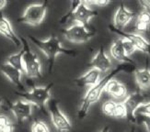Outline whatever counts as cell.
<instances>
[{
  "mask_svg": "<svg viewBox=\"0 0 150 132\" xmlns=\"http://www.w3.org/2000/svg\"><path fill=\"white\" fill-rule=\"evenodd\" d=\"M125 70H126V66L120 65L118 67H116L115 69L110 71L109 74H107L103 78H100V82L97 84L88 88L86 95H85V96L82 99L80 107L77 112V117H79L80 119H83V118L86 117L91 105L96 103L97 101H99V99L100 98L102 93L104 92V88H105L108 82L110 80H112V79H113V77L117 74H119L120 72L125 71Z\"/></svg>",
  "mask_w": 150,
  "mask_h": 132,
  "instance_id": "6da1fadb",
  "label": "cell"
},
{
  "mask_svg": "<svg viewBox=\"0 0 150 132\" xmlns=\"http://www.w3.org/2000/svg\"><path fill=\"white\" fill-rule=\"evenodd\" d=\"M30 39L36 47L42 51V53L48 58L51 67H53L56 57L59 54H66L69 56H74L75 51L73 50H68L62 46L59 39L55 36H51L46 39H40L33 36H30Z\"/></svg>",
  "mask_w": 150,
  "mask_h": 132,
  "instance_id": "7a4b0ae2",
  "label": "cell"
},
{
  "mask_svg": "<svg viewBox=\"0 0 150 132\" xmlns=\"http://www.w3.org/2000/svg\"><path fill=\"white\" fill-rule=\"evenodd\" d=\"M70 10L64 15L60 23H66L68 20L76 21L78 24L88 26L89 21L97 15V11L88 6L85 1H73L71 2Z\"/></svg>",
  "mask_w": 150,
  "mask_h": 132,
  "instance_id": "3957f363",
  "label": "cell"
},
{
  "mask_svg": "<svg viewBox=\"0 0 150 132\" xmlns=\"http://www.w3.org/2000/svg\"><path fill=\"white\" fill-rule=\"evenodd\" d=\"M21 39L23 53L24 74L30 78H38L42 76V64L35 52L31 51L28 41L24 38Z\"/></svg>",
  "mask_w": 150,
  "mask_h": 132,
  "instance_id": "277c9868",
  "label": "cell"
},
{
  "mask_svg": "<svg viewBox=\"0 0 150 132\" xmlns=\"http://www.w3.org/2000/svg\"><path fill=\"white\" fill-rule=\"evenodd\" d=\"M53 87V84L45 85V86H35L30 91L21 93L22 98L26 101L32 103L36 107L45 109V107L51 99V90Z\"/></svg>",
  "mask_w": 150,
  "mask_h": 132,
  "instance_id": "5b68a950",
  "label": "cell"
},
{
  "mask_svg": "<svg viewBox=\"0 0 150 132\" xmlns=\"http://www.w3.org/2000/svg\"><path fill=\"white\" fill-rule=\"evenodd\" d=\"M47 8L48 2L31 4L25 9L22 16L18 18V21L30 26L40 25L45 18Z\"/></svg>",
  "mask_w": 150,
  "mask_h": 132,
  "instance_id": "8992f818",
  "label": "cell"
},
{
  "mask_svg": "<svg viewBox=\"0 0 150 132\" xmlns=\"http://www.w3.org/2000/svg\"><path fill=\"white\" fill-rule=\"evenodd\" d=\"M63 35L68 41L73 43H86L95 35V31L88 26L76 23L63 31Z\"/></svg>",
  "mask_w": 150,
  "mask_h": 132,
  "instance_id": "52a82bcc",
  "label": "cell"
},
{
  "mask_svg": "<svg viewBox=\"0 0 150 132\" xmlns=\"http://www.w3.org/2000/svg\"><path fill=\"white\" fill-rule=\"evenodd\" d=\"M48 109L51 119L54 126L59 132H68L72 128V125L67 115L61 110L58 102L55 99H50L48 102Z\"/></svg>",
  "mask_w": 150,
  "mask_h": 132,
  "instance_id": "ba28073f",
  "label": "cell"
},
{
  "mask_svg": "<svg viewBox=\"0 0 150 132\" xmlns=\"http://www.w3.org/2000/svg\"><path fill=\"white\" fill-rule=\"evenodd\" d=\"M110 29L112 31L116 33L117 35H119L121 38H125V39H129V41L134 45V47L136 48L137 51H140L142 52H144V53L150 55V42L142 35L138 34V33L125 32L123 30L117 29L116 28L113 27V26H110Z\"/></svg>",
  "mask_w": 150,
  "mask_h": 132,
  "instance_id": "9c48e42d",
  "label": "cell"
},
{
  "mask_svg": "<svg viewBox=\"0 0 150 132\" xmlns=\"http://www.w3.org/2000/svg\"><path fill=\"white\" fill-rule=\"evenodd\" d=\"M146 97L140 92H134L127 95L125 100L122 101L123 105L127 111V118L131 122H135L136 110L138 109L140 105L145 103Z\"/></svg>",
  "mask_w": 150,
  "mask_h": 132,
  "instance_id": "30bf717a",
  "label": "cell"
},
{
  "mask_svg": "<svg viewBox=\"0 0 150 132\" xmlns=\"http://www.w3.org/2000/svg\"><path fill=\"white\" fill-rule=\"evenodd\" d=\"M33 107L34 105L32 103L26 101L24 99H21L13 103L10 108L18 121H24L31 117Z\"/></svg>",
  "mask_w": 150,
  "mask_h": 132,
  "instance_id": "8fae6325",
  "label": "cell"
},
{
  "mask_svg": "<svg viewBox=\"0 0 150 132\" xmlns=\"http://www.w3.org/2000/svg\"><path fill=\"white\" fill-rule=\"evenodd\" d=\"M135 13L128 9L125 4H120L117 8L114 18H113V27L117 29L122 30L126 26L132 21V19L134 18Z\"/></svg>",
  "mask_w": 150,
  "mask_h": 132,
  "instance_id": "7c38bea8",
  "label": "cell"
},
{
  "mask_svg": "<svg viewBox=\"0 0 150 132\" xmlns=\"http://www.w3.org/2000/svg\"><path fill=\"white\" fill-rule=\"evenodd\" d=\"M0 34L9 39L16 47L22 48L21 39L16 34L10 21L3 15L2 12H0Z\"/></svg>",
  "mask_w": 150,
  "mask_h": 132,
  "instance_id": "4fadbf2b",
  "label": "cell"
},
{
  "mask_svg": "<svg viewBox=\"0 0 150 132\" xmlns=\"http://www.w3.org/2000/svg\"><path fill=\"white\" fill-rule=\"evenodd\" d=\"M89 66L91 68L97 69L100 72H107L112 69V63L104 49L101 47L94 55V57L91 59Z\"/></svg>",
  "mask_w": 150,
  "mask_h": 132,
  "instance_id": "5bb4252c",
  "label": "cell"
},
{
  "mask_svg": "<svg viewBox=\"0 0 150 132\" xmlns=\"http://www.w3.org/2000/svg\"><path fill=\"white\" fill-rule=\"evenodd\" d=\"M0 71H1L2 74L8 79L9 82L13 84L15 86L18 88H22V82H21V78H22V74L23 72H21L19 70L16 69L15 67H13L8 63H3L0 67Z\"/></svg>",
  "mask_w": 150,
  "mask_h": 132,
  "instance_id": "9a60e30c",
  "label": "cell"
},
{
  "mask_svg": "<svg viewBox=\"0 0 150 132\" xmlns=\"http://www.w3.org/2000/svg\"><path fill=\"white\" fill-rule=\"evenodd\" d=\"M104 92L115 99H122L127 96V88L125 84L118 80L112 79L106 84Z\"/></svg>",
  "mask_w": 150,
  "mask_h": 132,
  "instance_id": "2e32d148",
  "label": "cell"
},
{
  "mask_svg": "<svg viewBox=\"0 0 150 132\" xmlns=\"http://www.w3.org/2000/svg\"><path fill=\"white\" fill-rule=\"evenodd\" d=\"M101 72L97 69L91 68L88 72H85L80 77L76 79V84L78 86H93L97 84L100 80Z\"/></svg>",
  "mask_w": 150,
  "mask_h": 132,
  "instance_id": "e0dca14e",
  "label": "cell"
},
{
  "mask_svg": "<svg viewBox=\"0 0 150 132\" xmlns=\"http://www.w3.org/2000/svg\"><path fill=\"white\" fill-rule=\"evenodd\" d=\"M110 55H112V58L115 59L116 61L122 62V63H128L131 65L134 64V62L132 59L125 54V50H123L122 43H121V39H118L117 41H115L112 43V45L110 46Z\"/></svg>",
  "mask_w": 150,
  "mask_h": 132,
  "instance_id": "ac0fdd59",
  "label": "cell"
},
{
  "mask_svg": "<svg viewBox=\"0 0 150 132\" xmlns=\"http://www.w3.org/2000/svg\"><path fill=\"white\" fill-rule=\"evenodd\" d=\"M136 84L142 91L150 90V70L148 68L139 69L134 72Z\"/></svg>",
  "mask_w": 150,
  "mask_h": 132,
  "instance_id": "d6986e66",
  "label": "cell"
},
{
  "mask_svg": "<svg viewBox=\"0 0 150 132\" xmlns=\"http://www.w3.org/2000/svg\"><path fill=\"white\" fill-rule=\"evenodd\" d=\"M150 28V12L143 9L137 16L135 29L139 32H146Z\"/></svg>",
  "mask_w": 150,
  "mask_h": 132,
  "instance_id": "ffe728a7",
  "label": "cell"
},
{
  "mask_svg": "<svg viewBox=\"0 0 150 132\" xmlns=\"http://www.w3.org/2000/svg\"><path fill=\"white\" fill-rule=\"evenodd\" d=\"M23 53L24 51L21 49L18 52L14 54H11L8 60H6V63L10 64L13 67H15L16 69L19 70L24 74V64H23Z\"/></svg>",
  "mask_w": 150,
  "mask_h": 132,
  "instance_id": "44dd1931",
  "label": "cell"
},
{
  "mask_svg": "<svg viewBox=\"0 0 150 132\" xmlns=\"http://www.w3.org/2000/svg\"><path fill=\"white\" fill-rule=\"evenodd\" d=\"M14 126L9 117L6 115H0V132H13Z\"/></svg>",
  "mask_w": 150,
  "mask_h": 132,
  "instance_id": "7402d4cb",
  "label": "cell"
},
{
  "mask_svg": "<svg viewBox=\"0 0 150 132\" xmlns=\"http://www.w3.org/2000/svg\"><path fill=\"white\" fill-rule=\"evenodd\" d=\"M117 102L113 101V100H107L102 104L101 107V110L102 113L104 115H106L108 117H113V113L115 110V107H116Z\"/></svg>",
  "mask_w": 150,
  "mask_h": 132,
  "instance_id": "603a6c76",
  "label": "cell"
},
{
  "mask_svg": "<svg viewBox=\"0 0 150 132\" xmlns=\"http://www.w3.org/2000/svg\"><path fill=\"white\" fill-rule=\"evenodd\" d=\"M120 39H121V43H122V48H123V50H125V54L128 57H130L132 54H134L136 51H137L136 48L134 47V45L130 41L129 39H125V38H120Z\"/></svg>",
  "mask_w": 150,
  "mask_h": 132,
  "instance_id": "cb8c5ba5",
  "label": "cell"
},
{
  "mask_svg": "<svg viewBox=\"0 0 150 132\" xmlns=\"http://www.w3.org/2000/svg\"><path fill=\"white\" fill-rule=\"evenodd\" d=\"M115 118H127V111L122 102H119L116 104L115 110L113 113V117Z\"/></svg>",
  "mask_w": 150,
  "mask_h": 132,
  "instance_id": "d4e9b609",
  "label": "cell"
},
{
  "mask_svg": "<svg viewBox=\"0 0 150 132\" xmlns=\"http://www.w3.org/2000/svg\"><path fill=\"white\" fill-rule=\"evenodd\" d=\"M31 132H50L46 123L42 120H35L31 126Z\"/></svg>",
  "mask_w": 150,
  "mask_h": 132,
  "instance_id": "484cf974",
  "label": "cell"
},
{
  "mask_svg": "<svg viewBox=\"0 0 150 132\" xmlns=\"http://www.w3.org/2000/svg\"><path fill=\"white\" fill-rule=\"evenodd\" d=\"M136 114L144 117H150V102L143 103L136 110Z\"/></svg>",
  "mask_w": 150,
  "mask_h": 132,
  "instance_id": "4316f807",
  "label": "cell"
},
{
  "mask_svg": "<svg viewBox=\"0 0 150 132\" xmlns=\"http://www.w3.org/2000/svg\"><path fill=\"white\" fill-rule=\"evenodd\" d=\"M85 2H86V4L88 6H90V8H91V6H99V8H103V6L110 4V1H85Z\"/></svg>",
  "mask_w": 150,
  "mask_h": 132,
  "instance_id": "83f0119b",
  "label": "cell"
},
{
  "mask_svg": "<svg viewBox=\"0 0 150 132\" xmlns=\"http://www.w3.org/2000/svg\"><path fill=\"white\" fill-rule=\"evenodd\" d=\"M139 4H140V6H142V8H143V9L147 10V11L150 10V0H145V1H140Z\"/></svg>",
  "mask_w": 150,
  "mask_h": 132,
  "instance_id": "f1b7e54d",
  "label": "cell"
},
{
  "mask_svg": "<svg viewBox=\"0 0 150 132\" xmlns=\"http://www.w3.org/2000/svg\"><path fill=\"white\" fill-rule=\"evenodd\" d=\"M146 118L144 119V124L147 129L148 132H150V117H145Z\"/></svg>",
  "mask_w": 150,
  "mask_h": 132,
  "instance_id": "f546056e",
  "label": "cell"
},
{
  "mask_svg": "<svg viewBox=\"0 0 150 132\" xmlns=\"http://www.w3.org/2000/svg\"><path fill=\"white\" fill-rule=\"evenodd\" d=\"M8 5V2L6 1H4V0H0V12H1V10L3 9V8H6V6Z\"/></svg>",
  "mask_w": 150,
  "mask_h": 132,
  "instance_id": "4dcf8cb0",
  "label": "cell"
},
{
  "mask_svg": "<svg viewBox=\"0 0 150 132\" xmlns=\"http://www.w3.org/2000/svg\"><path fill=\"white\" fill-rule=\"evenodd\" d=\"M109 130H110V128L109 127H105V128H103V129L100 132H109Z\"/></svg>",
  "mask_w": 150,
  "mask_h": 132,
  "instance_id": "1f68e13d",
  "label": "cell"
},
{
  "mask_svg": "<svg viewBox=\"0 0 150 132\" xmlns=\"http://www.w3.org/2000/svg\"><path fill=\"white\" fill-rule=\"evenodd\" d=\"M2 105H3V99L0 97V107H2Z\"/></svg>",
  "mask_w": 150,
  "mask_h": 132,
  "instance_id": "d6a6232c",
  "label": "cell"
},
{
  "mask_svg": "<svg viewBox=\"0 0 150 132\" xmlns=\"http://www.w3.org/2000/svg\"><path fill=\"white\" fill-rule=\"evenodd\" d=\"M130 132H134V128H133V129H132V130H131V131H130Z\"/></svg>",
  "mask_w": 150,
  "mask_h": 132,
  "instance_id": "836d02e7",
  "label": "cell"
}]
</instances>
